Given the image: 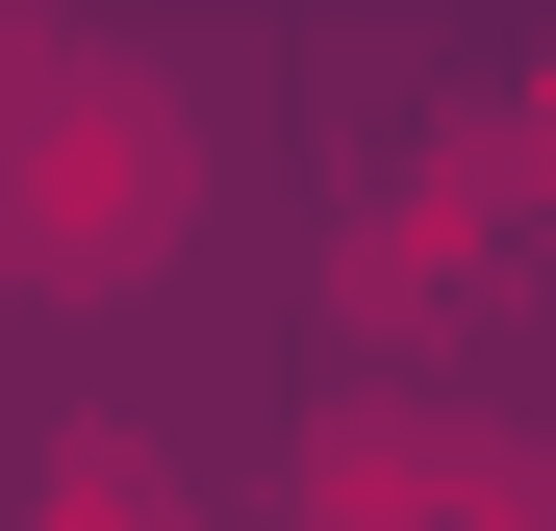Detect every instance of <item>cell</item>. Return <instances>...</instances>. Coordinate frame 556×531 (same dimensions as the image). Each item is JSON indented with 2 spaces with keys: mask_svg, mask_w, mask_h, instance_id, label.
I'll use <instances>...</instances> for the list:
<instances>
[{
  "mask_svg": "<svg viewBox=\"0 0 556 531\" xmlns=\"http://www.w3.org/2000/svg\"><path fill=\"white\" fill-rule=\"evenodd\" d=\"M304 531H556V481L506 456V430H455V405H329Z\"/></svg>",
  "mask_w": 556,
  "mask_h": 531,
  "instance_id": "obj_2",
  "label": "cell"
},
{
  "mask_svg": "<svg viewBox=\"0 0 556 531\" xmlns=\"http://www.w3.org/2000/svg\"><path fill=\"white\" fill-rule=\"evenodd\" d=\"M26 531H177V481L127 456V430H51V456H26Z\"/></svg>",
  "mask_w": 556,
  "mask_h": 531,
  "instance_id": "obj_3",
  "label": "cell"
},
{
  "mask_svg": "<svg viewBox=\"0 0 556 531\" xmlns=\"http://www.w3.org/2000/svg\"><path fill=\"white\" fill-rule=\"evenodd\" d=\"M177 203H203V152L127 51H0V279L26 304H127L177 253Z\"/></svg>",
  "mask_w": 556,
  "mask_h": 531,
  "instance_id": "obj_1",
  "label": "cell"
}]
</instances>
